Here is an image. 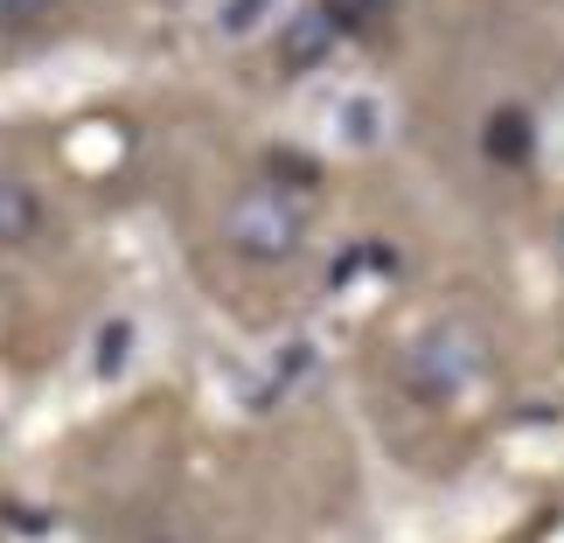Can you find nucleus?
Listing matches in <instances>:
<instances>
[{"label": "nucleus", "mask_w": 564, "mask_h": 543, "mask_svg": "<svg viewBox=\"0 0 564 543\" xmlns=\"http://www.w3.org/2000/svg\"><path fill=\"white\" fill-rule=\"evenodd\" d=\"M481 369H488V335L474 328L467 314L432 321L419 341H404V349H398V383L411 390V398H425V404L460 398Z\"/></svg>", "instance_id": "f257e3e1"}, {"label": "nucleus", "mask_w": 564, "mask_h": 543, "mask_svg": "<svg viewBox=\"0 0 564 543\" xmlns=\"http://www.w3.org/2000/svg\"><path fill=\"white\" fill-rule=\"evenodd\" d=\"M224 245L251 265H286L307 245V203L286 195L279 182H251L224 203Z\"/></svg>", "instance_id": "f03ea898"}, {"label": "nucleus", "mask_w": 564, "mask_h": 543, "mask_svg": "<svg viewBox=\"0 0 564 543\" xmlns=\"http://www.w3.org/2000/svg\"><path fill=\"white\" fill-rule=\"evenodd\" d=\"M42 224H50V203H42V188L21 182V175H0V251L35 245Z\"/></svg>", "instance_id": "7ed1b4c3"}, {"label": "nucleus", "mask_w": 564, "mask_h": 543, "mask_svg": "<svg viewBox=\"0 0 564 543\" xmlns=\"http://www.w3.org/2000/svg\"><path fill=\"white\" fill-rule=\"evenodd\" d=\"M390 8H398V0H328V21H335V35H341V29L356 35V29H377Z\"/></svg>", "instance_id": "20e7f679"}, {"label": "nucleus", "mask_w": 564, "mask_h": 543, "mask_svg": "<svg viewBox=\"0 0 564 543\" xmlns=\"http://www.w3.org/2000/svg\"><path fill=\"white\" fill-rule=\"evenodd\" d=\"M56 0H0V29H35V21H50Z\"/></svg>", "instance_id": "39448f33"}, {"label": "nucleus", "mask_w": 564, "mask_h": 543, "mask_svg": "<svg viewBox=\"0 0 564 543\" xmlns=\"http://www.w3.org/2000/svg\"><path fill=\"white\" fill-rule=\"evenodd\" d=\"M488 133H495V140H488L495 154H530V126H523V119H509V112H502V119L488 126Z\"/></svg>", "instance_id": "423d86ee"}, {"label": "nucleus", "mask_w": 564, "mask_h": 543, "mask_svg": "<svg viewBox=\"0 0 564 543\" xmlns=\"http://www.w3.org/2000/svg\"><path fill=\"white\" fill-rule=\"evenodd\" d=\"M154 543H175V536H154Z\"/></svg>", "instance_id": "0eeeda50"}, {"label": "nucleus", "mask_w": 564, "mask_h": 543, "mask_svg": "<svg viewBox=\"0 0 564 543\" xmlns=\"http://www.w3.org/2000/svg\"><path fill=\"white\" fill-rule=\"evenodd\" d=\"M557 245H564V237H557Z\"/></svg>", "instance_id": "6e6552de"}]
</instances>
